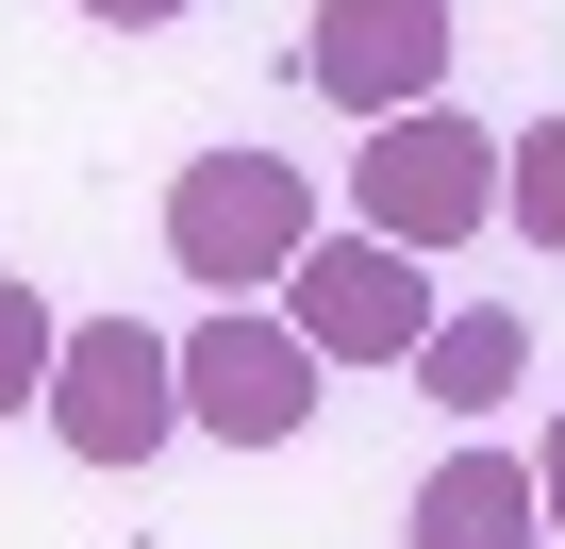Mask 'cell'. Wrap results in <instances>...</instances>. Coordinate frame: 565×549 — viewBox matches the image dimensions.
I'll list each match as a JSON object with an SVG mask.
<instances>
[{"label": "cell", "mask_w": 565, "mask_h": 549, "mask_svg": "<svg viewBox=\"0 0 565 549\" xmlns=\"http://www.w3.org/2000/svg\"><path fill=\"white\" fill-rule=\"evenodd\" d=\"M499 200H515V233H532V250H565V117H532V134L499 150Z\"/></svg>", "instance_id": "9c48e42d"}, {"label": "cell", "mask_w": 565, "mask_h": 549, "mask_svg": "<svg viewBox=\"0 0 565 549\" xmlns=\"http://www.w3.org/2000/svg\"><path fill=\"white\" fill-rule=\"evenodd\" d=\"M416 383H433L449 416H499V400L532 383V317H515V300H482V317H433V334H416Z\"/></svg>", "instance_id": "ba28073f"}, {"label": "cell", "mask_w": 565, "mask_h": 549, "mask_svg": "<svg viewBox=\"0 0 565 549\" xmlns=\"http://www.w3.org/2000/svg\"><path fill=\"white\" fill-rule=\"evenodd\" d=\"M51 334H67V317L18 284V266H0V416H34V383H51Z\"/></svg>", "instance_id": "30bf717a"}, {"label": "cell", "mask_w": 565, "mask_h": 549, "mask_svg": "<svg viewBox=\"0 0 565 549\" xmlns=\"http://www.w3.org/2000/svg\"><path fill=\"white\" fill-rule=\"evenodd\" d=\"M167 367H183V416L233 433V450H282V433L317 416V350L282 334V317H249V300H216L200 334H167Z\"/></svg>", "instance_id": "5b68a950"}, {"label": "cell", "mask_w": 565, "mask_h": 549, "mask_svg": "<svg viewBox=\"0 0 565 549\" xmlns=\"http://www.w3.org/2000/svg\"><path fill=\"white\" fill-rule=\"evenodd\" d=\"M350 200H366V233H383V250H466V233L499 217V134H482V117H449V101L366 117Z\"/></svg>", "instance_id": "7a4b0ae2"}, {"label": "cell", "mask_w": 565, "mask_h": 549, "mask_svg": "<svg viewBox=\"0 0 565 549\" xmlns=\"http://www.w3.org/2000/svg\"><path fill=\"white\" fill-rule=\"evenodd\" d=\"M532 516L565 532V416H548V466H532Z\"/></svg>", "instance_id": "7c38bea8"}, {"label": "cell", "mask_w": 565, "mask_h": 549, "mask_svg": "<svg viewBox=\"0 0 565 549\" xmlns=\"http://www.w3.org/2000/svg\"><path fill=\"white\" fill-rule=\"evenodd\" d=\"M282 334H300L317 367H416V334H433V266L383 250V233H317L300 266H282Z\"/></svg>", "instance_id": "277c9868"}, {"label": "cell", "mask_w": 565, "mask_h": 549, "mask_svg": "<svg viewBox=\"0 0 565 549\" xmlns=\"http://www.w3.org/2000/svg\"><path fill=\"white\" fill-rule=\"evenodd\" d=\"M34 416H51L84 466H150V450L183 433V367H167V334H150V317H84V334H51Z\"/></svg>", "instance_id": "3957f363"}, {"label": "cell", "mask_w": 565, "mask_h": 549, "mask_svg": "<svg viewBox=\"0 0 565 549\" xmlns=\"http://www.w3.org/2000/svg\"><path fill=\"white\" fill-rule=\"evenodd\" d=\"M317 250V183L282 167V150H200L183 183H167V266L200 300H249V284H282V266Z\"/></svg>", "instance_id": "6da1fadb"}, {"label": "cell", "mask_w": 565, "mask_h": 549, "mask_svg": "<svg viewBox=\"0 0 565 549\" xmlns=\"http://www.w3.org/2000/svg\"><path fill=\"white\" fill-rule=\"evenodd\" d=\"M300 67H317L333 117H416L449 84V0H317Z\"/></svg>", "instance_id": "8992f818"}, {"label": "cell", "mask_w": 565, "mask_h": 549, "mask_svg": "<svg viewBox=\"0 0 565 549\" xmlns=\"http://www.w3.org/2000/svg\"><path fill=\"white\" fill-rule=\"evenodd\" d=\"M416 549H548L532 466H515V450H449V466L416 483Z\"/></svg>", "instance_id": "52a82bcc"}, {"label": "cell", "mask_w": 565, "mask_h": 549, "mask_svg": "<svg viewBox=\"0 0 565 549\" xmlns=\"http://www.w3.org/2000/svg\"><path fill=\"white\" fill-rule=\"evenodd\" d=\"M84 18H100V34H167V18H183V0H84Z\"/></svg>", "instance_id": "8fae6325"}]
</instances>
